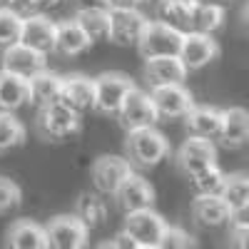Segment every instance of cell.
I'll return each mask as SVG.
<instances>
[{
    "label": "cell",
    "mask_w": 249,
    "mask_h": 249,
    "mask_svg": "<svg viewBox=\"0 0 249 249\" xmlns=\"http://www.w3.org/2000/svg\"><path fill=\"white\" fill-rule=\"evenodd\" d=\"M167 152H170V144L162 132L155 130V124L127 130V155L135 164L152 167V164L167 157Z\"/></svg>",
    "instance_id": "6da1fadb"
},
{
    "label": "cell",
    "mask_w": 249,
    "mask_h": 249,
    "mask_svg": "<svg viewBox=\"0 0 249 249\" xmlns=\"http://www.w3.org/2000/svg\"><path fill=\"white\" fill-rule=\"evenodd\" d=\"M182 35L179 30L170 28V25H164L160 23V20H147L137 37V50L140 55L147 60V57H160V55H177L179 53V43H182Z\"/></svg>",
    "instance_id": "7a4b0ae2"
},
{
    "label": "cell",
    "mask_w": 249,
    "mask_h": 249,
    "mask_svg": "<svg viewBox=\"0 0 249 249\" xmlns=\"http://www.w3.org/2000/svg\"><path fill=\"white\" fill-rule=\"evenodd\" d=\"M95 88V100H92V110L102 115H117L124 95H127L135 85L127 75L122 72H102L92 80Z\"/></svg>",
    "instance_id": "3957f363"
},
{
    "label": "cell",
    "mask_w": 249,
    "mask_h": 249,
    "mask_svg": "<svg viewBox=\"0 0 249 249\" xmlns=\"http://www.w3.org/2000/svg\"><path fill=\"white\" fill-rule=\"evenodd\" d=\"M162 230H164V219L157 212H152V207L132 210L124 217V232L135 239L137 249H157Z\"/></svg>",
    "instance_id": "277c9868"
},
{
    "label": "cell",
    "mask_w": 249,
    "mask_h": 249,
    "mask_svg": "<svg viewBox=\"0 0 249 249\" xmlns=\"http://www.w3.org/2000/svg\"><path fill=\"white\" fill-rule=\"evenodd\" d=\"M219 55V48H217V40L210 35V33H197V30H190L182 35V43H179V53L177 57L182 60V65L190 70H202L204 65Z\"/></svg>",
    "instance_id": "5b68a950"
},
{
    "label": "cell",
    "mask_w": 249,
    "mask_h": 249,
    "mask_svg": "<svg viewBox=\"0 0 249 249\" xmlns=\"http://www.w3.org/2000/svg\"><path fill=\"white\" fill-rule=\"evenodd\" d=\"M147 23L137 8H107V40L115 45H135Z\"/></svg>",
    "instance_id": "8992f818"
},
{
    "label": "cell",
    "mask_w": 249,
    "mask_h": 249,
    "mask_svg": "<svg viewBox=\"0 0 249 249\" xmlns=\"http://www.w3.org/2000/svg\"><path fill=\"white\" fill-rule=\"evenodd\" d=\"M88 227L77 214H60L45 227L48 247L55 249H80L88 242Z\"/></svg>",
    "instance_id": "52a82bcc"
},
{
    "label": "cell",
    "mask_w": 249,
    "mask_h": 249,
    "mask_svg": "<svg viewBox=\"0 0 249 249\" xmlns=\"http://www.w3.org/2000/svg\"><path fill=\"white\" fill-rule=\"evenodd\" d=\"M157 117H184L195 105L192 92L182 88V82H172V85H152L147 92Z\"/></svg>",
    "instance_id": "ba28073f"
},
{
    "label": "cell",
    "mask_w": 249,
    "mask_h": 249,
    "mask_svg": "<svg viewBox=\"0 0 249 249\" xmlns=\"http://www.w3.org/2000/svg\"><path fill=\"white\" fill-rule=\"evenodd\" d=\"M117 117L122 122L124 130H135V127H150V124L157 122V112L155 105L147 92H142L137 88H132L127 95H124L122 105L117 110Z\"/></svg>",
    "instance_id": "9c48e42d"
},
{
    "label": "cell",
    "mask_w": 249,
    "mask_h": 249,
    "mask_svg": "<svg viewBox=\"0 0 249 249\" xmlns=\"http://www.w3.org/2000/svg\"><path fill=\"white\" fill-rule=\"evenodd\" d=\"M37 124H40V130H43L45 137L60 140V137H68V135L80 130V115L75 110H70L68 105H62L60 100H55L50 105L40 107Z\"/></svg>",
    "instance_id": "30bf717a"
},
{
    "label": "cell",
    "mask_w": 249,
    "mask_h": 249,
    "mask_svg": "<svg viewBox=\"0 0 249 249\" xmlns=\"http://www.w3.org/2000/svg\"><path fill=\"white\" fill-rule=\"evenodd\" d=\"M132 172L130 160L117 155H102L92 164V184L100 195H115L120 182Z\"/></svg>",
    "instance_id": "8fae6325"
},
{
    "label": "cell",
    "mask_w": 249,
    "mask_h": 249,
    "mask_svg": "<svg viewBox=\"0 0 249 249\" xmlns=\"http://www.w3.org/2000/svg\"><path fill=\"white\" fill-rule=\"evenodd\" d=\"M214 160H217V150H214L212 140L197 137V135H192L190 140H184L179 152H177V164L182 167V172L187 177L204 170V167H210V164H214Z\"/></svg>",
    "instance_id": "7c38bea8"
},
{
    "label": "cell",
    "mask_w": 249,
    "mask_h": 249,
    "mask_svg": "<svg viewBox=\"0 0 249 249\" xmlns=\"http://www.w3.org/2000/svg\"><path fill=\"white\" fill-rule=\"evenodd\" d=\"M18 40H20L23 45H28V48L37 50V53L48 55V53H53L55 23H53L50 18L40 15V13L28 15V18H23V23H20V35H18Z\"/></svg>",
    "instance_id": "4fadbf2b"
},
{
    "label": "cell",
    "mask_w": 249,
    "mask_h": 249,
    "mask_svg": "<svg viewBox=\"0 0 249 249\" xmlns=\"http://www.w3.org/2000/svg\"><path fill=\"white\" fill-rule=\"evenodd\" d=\"M45 68V55L37 53L28 45H23L20 40L5 45V53H3V70L8 72H15L20 77H33L35 72H40Z\"/></svg>",
    "instance_id": "5bb4252c"
},
{
    "label": "cell",
    "mask_w": 249,
    "mask_h": 249,
    "mask_svg": "<svg viewBox=\"0 0 249 249\" xmlns=\"http://www.w3.org/2000/svg\"><path fill=\"white\" fill-rule=\"evenodd\" d=\"M115 199L124 212H132V210H142V207H152L155 190L150 187V182L144 177L130 172L115 190Z\"/></svg>",
    "instance_id": "9a60e30c"
},
{
    "label": "cell",
    "mask_w": 249,
    "mask_h": 249,
    "mask_svg": "<svg viewBox=\"0 0 249 249\" xmlns=\"http://www.w3.org/2000/svg\"><path fill=\"white\" fill-rule=\"evenodd\" d=\"M62 105H68L70 110H75L77 115L92 110V100H95V88L90 77L82 75H70L62 77V88H60V97Z\"/></svg>",
    "instance_id": "2e32d148"
},
{
    "label": "cell",
    "mask_w": 249,
    "mask_h": 249,
    "mask_svg": "<svg viewBox=\"0 0 249 249\" xmlns=\"http://www.w3.org/2000/svg\"><path fill=\"white\" fill-rule=\"evenodd\" d=\"M144 75H147L150 85H172V82H182L187 77V68L177 55H160L147 57Z\"/></svg>",
    "instance_id": "e0dca14e"
},
{
    "label": "cell",
    "mask_w": 249,
    "mask_h": 249,
    "mask_svg": "<svg viewBox=\"0 0 249 249\" xmlns=\"http://www.w3.org/2000/svg\"><path fill=\"white\" fill-rule=\"evenodd\" d=\"M92 43L88 40V35L80 30V25L75 20H65V23H55V40H53V53H60L65 57L85 53Z\"/></svg>",
    "instance_id": "ac0fdd59"
},
{
    "label": "cell",
    "mask_w": 249,
    "mask_h": 249,
    "mask_svg": "<svg viewBox=\"0 0 249 249\" xmlns=\"http://www.w3.org/2000/svg\"><path fill=\"white\" fill-rule=\"evenodd\" d=\"M60 88H62V77L43 68L33 77H28V102H33L37 107H45L60 97Z\"/></svg>",
    "instance_id": "d6986e66"
},
{
    "label": "cell",
    "mask_w": 249,
    "mask_h": 249,
    "mask_svg": "<svg viewBox=\"0 0 249 249\" xmlns=\"http://www.w3.org/2000/svg\"><path fill=\"white\" fill-rule=\"evenodd\" d=\"M192 214L202 227H222L232 219L230 207L219 195H197L192 202Z\"/></svg>",
    "instance_id": "ffe728a7"
},
{
    "label": "cell",
    "mask_w": 249,
    "mask_h": 249,
    "mask_svg": "<svg viewBox=\"0 0 249 249\" xmlns=\"http://www.w3.org/2000/svg\"><path fill=\"white\" fill-rule=\"evenodd\" d=\"M72 20L88 35L90 43L107 40V5H82Z\"/></svg>",
    "instance_id": "44dd1931"
},
{
    "label": "cell",
    "mask_w": 249,
    "mask_h": 249,
    "mask_svg": "<svg viewBox=\"0 0 249 249\" xmlns=\"http://www.w3.org/2000/svg\"><path fill=\"white\" fill-rule=\"evenodd\" d=\"M28 102V80L15 72L0 70V110H18Z\"/></svg>",
    "instance_id": "7402d4cb"
},
{
    "label": "cell",
    "mask_w": 249,
    "mask_h": 249,
    "mask_svg": "<svg viewBox=\"0 0 249 249\" xmlns=\"http://www.w3.org/2000/svg\"><path fill=\"white\" fill-rule=\"evenodd\" d=\"M8 244L13 249H48V237L40 224L20 219L8 230Z\"/></svg>",
    "instance_id": "603a6c76"
},
{
    "label": "cell",
    "mask_w": 249,
    "mask_h": 249,
    "mask_svg": "<svg viewBox=\"0 0 249 249\" xmlns=\"http://www.w3.org/2000/svg\"><path fill=\"white\" fill-rule=\"evenodd\" d=\"M184 117H187V127H190L192 135L207 137V140L219 137L222 110H214V107H195V105H192L190 112H187Z\"/></svg>",
    "instance_id": "cb8c5ba5"
},
{
    "label": "cell",
    "mask_w": 249,
    "mask_h": 249,
    "mask_svg": "<svg viewBox=\"0 0 249 249\" xmlns=\"http://www.w3.org/2000/svg\"><path fill=\"white\" fill-rule=\"evenodd\" d=\"M219 137L237 147V144H244L249 137V115L242 107H230L222 110V127H219Z\"/></svg>",
    "instance_id": "d4e9b609"
},
{
    "label": "cell",
    "mask_w": 249,
    "mask_h": 249,
    "mask_svg": "<svg viewBox=\"0 0 249 249\" xmlns=\"http://www.w3.org/2000/svg\"><path fill=\"white\" fill-rule=\"evenodd\" d=\"M219 197L230 207L232 214H242L249 207V179L247 175H230L224 177V184L219 190Z\"/></svg>",
    "instance_id": "484cf974"
},
{
    "label": "cell",
    "mask_w": 249,
    "mask_h": 249,
    "mask_svg": "<svg viewBox=\"0 0 249 249\" xmlns=\"http://www.w3.org/2000/svg\"><path fill=\"white\" fill-rule=\"evenodd\" d=\"M190 8L192 0H160L157 5V20L170 25L179 33H190Z\"/></svg>",
    "instance_id": "4316f807"
},
{
    "label": "cell",
    "mask_w": 249,
    "mask_h": 249,
    "mask_svg": "<svg viewBox=\"0 0 249 249\" xmlns=\"http://www.w3.org/2000/svg\"><path fill=\"white\" fill-rule=\"evenodd\" d=\"M224 20V8L222 5H210V3H199L192 0L190 8V28L197 33H214Z\"/></svg>",
    "instance_id": "83f0119b"
},
{
    "label": "cell",
    "mask_w": 249,
    "mask_h": 249,
    "mask_svg": "<svg viewBox=\"0 0 249 249\" xmlns=\"http://www.w3.org/2000/svg\"><path fill=\"white\" fill-rule=\"evenodd\" d=\"M75 214L85 222L88 230H92V227H100L102 222L107 219V204H105V199H100L97 195L85 192L80 197V202H77V212Z\"/></svg>",
    "instance_id": "f1b7e54d"
},
{
    "label": "cell",
    "mask_w": 249,
    "mask_h": 249,
    "mask_svg": "<svg viewBox=\"0 0 249 249\" xmlns=\"http://www.w3.org/2000/svg\"><path fill=\"white\" fill-rule=\"evenodd\" d=\"M23 140H25V127L20 124V120L13 112L3 110L0 112V152L18 147Z\"/></svg>",
    "instance_id": "f546056e"
},
{
    "label": "cell",
    "mask_w": 249,
    "mask_h": 249,
    "mask_svg": "<svg viewBox=\"0 0 249 249\" xmlns=\"http://www.w3.org/2000/svg\"><path fill=\"white\" fill-rule=\"evenodd\" d=\"M224 177L227 175L217 167V164H210V167H204V170L190 175L192 187H195L197 195H219L222 184H224Z\"/></svg>",
    "instance_id": "4dcf8cb0"
},
{
    "label": "cell",
    "mask_w": 249,
    "mask_h": 249,
    "mask_svg": "<svg viewBox=\"0 0 249 249\" xmlns=\"http://www.w3.org/2000/svg\"><path fill=\"white\" fill-rule=\"evenodd\" d=\"M20 23H23V15L13 8H0V45H10L18 40L20 35Z\"/></svg>",
    "instance_id": "1f68e13d"
},
{
    "label": "cell",
    "mask_w": 249,
    "mask_h": 249,
    "mask_svg": "<svg viewBox=\"0 0 249 249\" xmlns=\"http://www.w3.org/2000/svg\"><path fill=\"white\" fill-rule=\"evenodd\" d=\"M192 244H195L192 234H187L184 230H179V227H170V224H164V230L160 234V242H157L160 249H187Z\"/></svg>",
    "instance_id": "d6a6232c"
},
{
    "label": "cell",
    "mask_w": 249,
    "mask_h": 249,
    "mask_svg": "<svg viewBox=\"0 0 249 249\" xmlns=\"http://www.w3.org/2000/svg\"><path fill=\"white\" fill-rule=\"evenodd\" d=\"M20 199H23L20 187L13 179H8V177H0V214L15 210V207L20 204Z\"/></svg>",
    "instance_id": "836d02e7"
},
{
    "label": "cell",
    "mask_w": 249,
    "mask_h": 249,
    "mask_svg": "<svg viewBox=\"0 0 249 249\" xmlns=\"http://www.w3.org/2000/svg\"><path fill=\"white\" fill-rule=\"evenodd\" d=\"M107 247H112V249H137L135 239H132L127 232H124V230H122V232H120V234H117V237H115V239H112Z\"/></svg>",
    "instance_id": "e575fe53"
},
{
    "label": "cell",
    "mask_w": 249,
    "mask_h": 249,
    "mask_svg": "<svg viewBox=\"0 0 249 249\" xmlns=\"http://www.w3.org/2000/svg\"><path fill=\"white\" fill-rule=\"evenodd\" d=\"M144 0H105L107 8H140Z\"/></svg>",
    "instance_id": "d590c367"
},
{
    "label": "cell",
    "mask_w": 249,
    "mask_h": 249,
    "mask_svg": "<svg viewBox=\"0 0 249 249\" xmlns=\"http://www.w3.org/2000/svg\"><path fill=\"white\" fill-rule=\"evenodd\" d=\"M57 3H60V0H30V5L37 8V10H48V8H53Z\"/></svg>",
    "instance_id": "8d00e7d4"
},
{
    "label": "cell",
    "mask_w": 249,
    "mask_h": 249,
    "mask_svg": "<svg viewBox=\"0 0 249 249\" xmlns=\"http://www.w3.org/2000/svg\"><path fill=\"white\" fill-rule=\"evenodd\" d=\"M8 8H13V10H30L33 5H30V0H8Z\"/></svg>",
    "instance_id": "74e56055"
},
{
    "label": "cell",
    "mask_w": 249,
    "mask_h": 249,
    "mask_svg": "<svg viewBox=\"0 0 249 249\" xmlns=\"http://www.w3.org/2000/svg\"><path fill=\"white\" fill-rule=\"evenodd\" d=\"M199 3H210V5H222V8H224L227 0H199Z\"/></svg>",
    "instance_id": "f35d334b"
}]
</instances>
